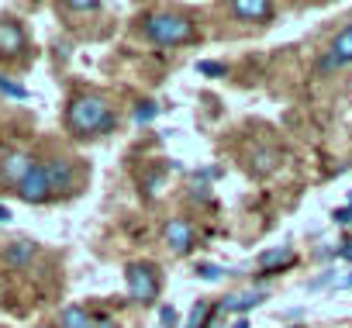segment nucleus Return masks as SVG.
I'll return each instance as SVG.
<instances>
[{
	"label": "nucleus",
	"instance_id": "f3484780",
	"mask_svg": "<svg viewBox=\"0 0 352 328\" xmlns=\"http://www.w3.org/2000/svg\"><path fill=\"white\" fill-rule=\"evenodd\" d=\"M0 94H8V97H14V100H28V90H25L21 83L8 80V76H0Z\"/></svg>",
	"mask_w": 352,
	"mask_h": 328
},
{
	"label": "nucleus",
	"instance_id": "5701e85b",
	"mask_svg": "<svg viewBox=\"0 0 352 328\" xmlns=\"http://www.w3.org/2000/svg\"><path fill=\"white\" fill-rule=\"evenodd\" d=\"M335 221H338V225H352V204L338 208V211H335Z\"/></svg>",
	"mask_w": 352,
	"mask_h": 328
},
{
	"label": "nucleus",
	"instance_id": "4468645a",
	"mask_svg": "<svg viewBox=\"0 0 352 328\" xmlns=\"http://www.w3.org/2000/svg\"><path fill=\"white\" fill-rule=\"evenodd\" d=\"M59 325H63V328H94V321H90V314H87L83 307H66V311L59 314Z\"/></svg>",
	"mask_w": 352,
	"mask_h": 328
},
{
	"label": "nucleus",
	"instance_id": "393cba45",
	"mask_svg": "<svg viewBox=\"0 0 352 328\" xmlns=\"http://www.w3.org/2000/svg\"><path fill=\"white\" fill-rule=\"evenodd\" d=\"M0 221H11V211H8L4 204H0Z\"/></svg>",
	"mask_w": 352,
	"mask_h": 328
},
{
	"label": "nucleus",
	"instance_id": "4be33fe9",
	"mask_svg": "<svg viewBox=\"0 0 352 328\" xmlns=\"http://www.w3.org/2000/svg\"><path fill=\"white\" fill-rule=\"evenodd\" d=\"M159 318H162V328H176V307L173 304H162L159 307Z\"/></svg>",
	"mask_w": 352,
	"mask_h": 328
},
{
	"label": "nucleus",
	"instance_id": "423d86ee",
	"mask_svg": "<svg viewBox=\"0 0 352 328\" xmlns=\"http://www.w3.org/2000/svg\"><path fill=\"white\" fill-rule=\"evenodd\" d=\"M162 235H166V242H169L173 252H190V245H194V225H190L187 218H173V221H166Z\"/></svg>",
	"mask_w": 352,
	"mask_h": 328
},
{
	"label": "nucleus",
	"instance_id": "6ab92c4d",
	"mask_svg": "<svg viewBox=\"0 0 352 328\" xmlns=\"http://www.w3.org/2000/svg\"><path fill=\"white\" fill-rule=\"evenodd\" d=\"M63 11H69V14H97L100 4H94V0H80V4H63Z\"/></svg>",
	"mask_w": 352,
	"mask_h": 328
},
{
	"label": "nucleus",
	"instance_id": "b1692460",
	"mask_svg": "<svg viewBox=\"0 0 352 328\" xmlns=\"http://www.w3.org/2000/svg\"><path fill=\"white\" fill-rule=\"evenodd\" d=\"M94 328H118V325H114V321H111V318H100V321H97V325H94Z\"/></svg>",
	"mask_w": 352,
	"mask_h": 328
},
{
	"label": "nucleus",
	"instance_id": "f03ea898",
	"mask_svg": "<svg viewBox=\"0 0 352 328\" xmlns=\"http://www.w3.org/2000/svg\"><path fill=\"white\" fill-rule=\"evenodd\" d=\"M145 35L162 45V49H173V45H184L194 39V21L184 18V14H173V11H155L145 18Z\"/></svg>",
	"mask_w": 352,
	"mask_h": 328
},
{
	"label": "nucleus",
	"instance_id": "dca6fc26",
	"mask_svg": "<svg viewBox=\"0 0 352 328\" xmlns=\"http://www.w3.org/2000/svg\"><path fill=\"white\" fill-rule=\"evenodd\" d=\"M208 314H214L211 304H208V300H197L194 311H190V318H187V328H204V318H208Z\"/></svg>",
	"mask_w": 352,
	"mask_h": 328
},
{
	"label": "nucleus",
	"instance_id": "20e7f679",
	"mask_svg": "<svg viewBox=\"0 0 352 328\" xmlns=\"http://www.w3.org/2000/svg\"><path fill=\"white\" fill-rule=\"evenodd\" d=\"M18 194H21V201H28V204H45V201L52 197V184H49V177H45V166H42V162L21 180Z\"/></svg>",
	"mask_w": 352,
	"mask_h": 328
},
{
	"label": "nucleus",
	"instance_id": "0eeeda50",
	"mask_svg": "<svg viewBox=\"0 0 352 328\" xmlns=\"http://www.w3.org/2000/svg\"><path fill=\"white\" fill-rule=\"evenodd\" d=\"M342 63H352V25L342 28V32L331 39V49H328V56L321 59V69H335V66H342Z\"/></svg>",
	"mask_w": 352,
	"mask_h": 328
},
{
	"label": "nucleus",
	"instance_id": "9b49d317",
	"mask_svg": "<svg viewBox=\"0 0 352 328\" xmlns=\"http://www.w3.org/2000/svg\"><path fill=\"white\" fill-rule=\"evenodd\" d=\"M294 249L290 245H280V249H270L259 256V266H266V273H283L287 266H294Z\"/></svg>",
	"mask_w": 352,
	"mask_h": 328
},
{
	"label": "nucleus",
	"instance_id": "f257e3e1",
	"mask_svg": "<svg viewBox=\"0 0 352 328\" xmlns=\"http://www.w3.org/2000/svg\"><path fill=\"white\" fill-rule=\"evenodd\" d=\"M114 121H118V118H114L111 104H107L104 97H97V94L76 97V100L69 104V111H66V124H69L76 135H100V131H111Z\"/></svg>",
	"mask_w": 352,
	"mask_h": 328
},
{
	"label": "nucleus",
	"instance_id": "aec40b11",
	"mask_svg": "<svg viewBox=\"0 0 352 328\" xmlns=\"http://www.w3.org/2000/svg\"><path fill=\"white\" fill-rule=\"evenodd\" d=\"M197 276H201V280H214V283H218V280L225 276V270H221V266H211V263H201V266H197Z\"/></svg>",
	"mask_w": 352,
	"mask_h": 328
},
{
	"label": "nucleus",
	"instance_id": "a211bd4d",
	"mask_svg": "<svg viewBox=\"0 0 352 328\" xmlns=\"http://www.w3.org/2000/svg\"><path fill=\"white\" fill-rule=\"evenodd\" d=\"M197 73H204V76H225V73H228V66H225V63L201 59V63H197Z\"/></svg>",
	"mask_w": 352,
	"mask_h": 328
},
{
	"label": "nucleus",
	"instance_id": "1a4fd4ad",
	"mask_svg": "<svg viewBox=\"0 0 352 328\" xmlns=\"http://www.w3.org/2000/svg\"><path fill=\"white\" fill-rule=\"evenodd\" d=\"M232 14L239 21H270L273 18V4H266V0H235Z\"/></svg>",
	"mask_w": 352,
	"mask_h": 328
},
{
	"label": "nucleus",
	"instance_id": "ddd939ff",
	"mask_svg": "<svg viewBox=\"0 0 352 328\" xmlns=\"http://www.w3.org/2000/svg\"><path fill=\"white\" fill-rule=\"evenodd\" d=\"M276 166H280V155H276L273 149H256V152H252V173L266 177V173H273Z\"/></svg>",
	"mask_w": 352,
	"mask_h": 328
},
{
	"label": "nucleus",
	"instance_id": "412c9836",
	"mask_svg": "<svg viewBox=\"0 0 352 328\" xmlns=\"http://www.w3.org/2000/svg\"><path fill=\"white\" fill-rule=\"evenodd\" d=\"M155 114H159V104H148V100H145V104L135 111V121H138V124H145V121H152Z\"/></svg>",
	"mask_w": 352,
	"mask_h": 328
},
{
	"label": "nucleus",
	"instance_id": "bb28decb",
	"mask_svg": "<svg viewBox=\"0 0 352 328\" xmlns=\"http://www.w3.org/2000/svg\"><path fill=\"white\" fill-rule=\"evenodd\" d=\"M235 328H249V321H245V318H242V321H235Z\"/></svg>",
	"mask_w": 352,
	"mask_h": 328
},
{
	"label": "nucleus",
	"instance_id": "2eb2a0df",
	"mask_svg": "<svg viewBox=\"0 0 352 328\" xmlns=\"http://www.w3.org/2000/svg\"><path fill=\"white\" fill-rule=\"evenodd\" d=\"M32 256H35V242H28V239H21V242H14V245L8 249V263H11V266H25Z\"/></svg>",
	"mask_w": 352,
	"mask_h": 328
},
{
	"label": "nucleus",
	"instance_id": "a878e982",
	"mask_svg": "<svg viewBox=\"0 0 352 328\" xmlns=\"http://www.w3.org/2000/svg\"><path fill=\"white\" fill-rule=\"evenodd\" d=\"M338 252H342V256H345V259H352V245H342V249H338Z\"/></svg>",
	"mask_w": 352,
	"mask_h": 328
},
{
	"label": "nucleus",
	"instance_id": "9d476101",
	"mask_svg": "<svg viewBox=\"0 0 352 328\" xmlns=\"http://www.w3.org/2000/svg\"><path fill=\"white\" fill-rule=\"evenodd\" d=\"M45 166V177H49V184H52V190H69L73 187V162L69 159H49V162H42Z\"/></svg>",
	"mask_w": 352,
	"mask_h": 328
},
{
	"label": "nucleus",
	"instance_id": "39448f33",
	"mask_svg": "<svg viewBox=\"0 0 352 328\" xmlns=\"http://www.w3.org/2000/svg\"><path fill=\"white\" fill-rule=\"evenodd\" d=\"M35 166H38V162H32L28 152H8L4 159H0V177H4L8 184H18V187H21V180H25Z\"/></svg>",
	"mask_w": 352,
	"mask_h": 328
},
{
	"label": "nucleus",
	"instance_id": "f8f14e48",
	"mask_svg": "<svg viewBox=\"0 0 352 328\" xmlns=\"http://www.w3.org/2000/svg\"><path fill=\"white\" fill-rule=\"evenodd\" d=\"M266 300V294L263 290H252V294H235V297H228L225 304H221V311H252V307H259Z\"/></svg>",
	"mask_w": 352,
	"mask_h": 328
},
{
	"label": "nucleus",
	"instance_id": "6e6552de",
	"mask_svg": "<svg viewBox=\"0 0 352 328\" xmlns=\"http://www.w3.org/2000/svg\"><path fill=\"white\" fill-rule=\"evenodd\" d=\"M25 49V28L14 18H0V56H18Z\"/></svg>",
	"mask_w": 352,
	"mask_h": 328
},
{
	"label": "nucleus",
	"instance_id": "7ed1b4c3",
	"mask_svg": "<svg viewBox=\"0 0 352 328\" xmlns=\"http://www.w3.org/2000/svg\"><path fill=\"white\" fill-rule=\"evenodd\" d=\"M124 280H128V294L135 297V304H155V297H159V276H155V266L152 263H128Z\"/></svg>",
	"mask_w": 352,
	"mask_h": 328
}]
</instances>
